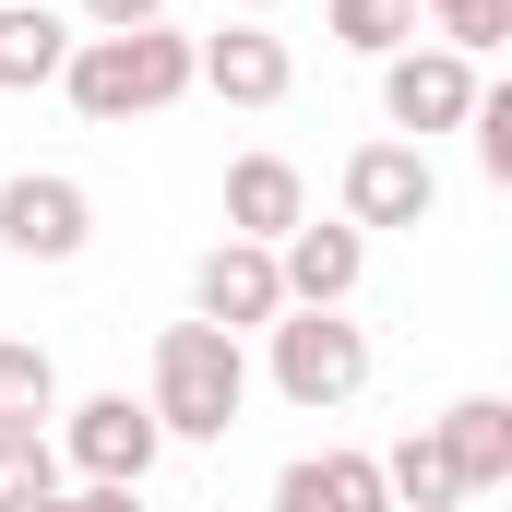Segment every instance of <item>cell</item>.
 Returning a JSON list of instances; mask_svg holds the SVG:
<instances>
[{
  "label": "cell",
  "instance_id": "cell-4",
  "mask_svg": "<svg viewBox=\"0 0 512 512\" xmlns=\"http://www.w3.org/2000/svg\"><path fill=\"white\" fill-rule=\"evenodd\" d=\"M155 453H167V429H155V405H131V393H84V405L60 417V465H72L84 489H143Z\"/></svg>",
  "mask_w": 512,
  "mask_h": 512
},
{
  "label": "cell",
  "instance_id": "cell-14",
  "mask_svg": "<svg viewBox=\"0 0 512 512\" xmlns=\"http://www.w3.org/2000/svg\"><path fill=\"white\" fill-rule=\"evenodd\" d=\"M60 60H72V24H60L48 0H0V96L60 84Z\"/></svg>",
  "mask_w": 512,
  "mask_h": 512
},
{
  "label": "cell",
  "instance_id": "cell-6",
  "mask_svg": "<svg viewBox=\"0 0 512 512\" xmlns=\"http://www.w3.org/2000/svg\"><path fill=\"white\" fill-rule=\"evenodd\" d=\"M465 108H477V60H453V48H393L382 60V120L393 131H465Z\"/></svg>",
  "mask_w": 512,
  "mask_h": 512
},
{
  "label": "cell",
  "instance_id": "cell-16",
  "mask_svg": "<svg viewBox=\"0 0 512 512\" xmlns=\"http://www.w3.org/2000/svg\"><path fill=\"white\" fill-rule=\"evenodd\" d=\"M60 417V370L48 346H0V429H48Z\"/></svg>",
  "mask_w": 512,
  "mask_h": 512
},
{
  "label": "cell",
  "instance_id": "cell-9",
  "mask_svg": "<svg viewBox=\"0 0 512 512\" xmlns=\"http://www.w3.org/2000/svg\"><path fill=\"white\" fill-rule=\"evenodd\" d=\"M274 310H286L274 251H251V239H215V251H203V274H191V322H215V334H251V322H274Z\"/></svg>",
  "mask_w": 512,
  "mask_h": 512
},
{
  "label": "cell",
  "instance_id": "cell-11",
  "mask_svg": "<svg viewBox=\"0 0 512 512\" xmlns=\"http://www.w3.org/2000/svg\"><path fill=\"white\" fill-rule=\"evenodd\" d=\"M286 227H310V179H298L286 155H239V167H227V239L274 251Z\"/></svg>",
  "mask_w": 512,
  "mask_h": 512
},
{
  "label": "cell",
  "instance_id": "cell-3",
  "mask_svg": "<svg viewBox=\"0 0 512 512\" xmlns=\"http://www.w3.org/2000/svg\"><path fill=\"white\" fill-rule=\"evenodd\" d=\"M262 334H274V393H286V405H310V417L358 405V382H370V334H358L346 310H274Z\"/></svg>",
  "mask_w": 512,
  "mask_h": 512
},
{
  "label": "cell",
  "instance_id": "cell-7",
  "mask_svg": "<svg viewBox=\"0 0 512 512\" xmlns=\"http://www.w3.org/2000/svg\"><path fill=\"white\" fill-rule=\"evenodd\" d=\"M0 239L24 262H72L96 239V203H84V179H60V167H24L12 191H0Z\"/></svg>",
  "mask_w": 512,
  "mask_h": 512
},
{
  "label": "cell",
  "instance_id": "cell-2",
  "mask_svg": "<svg viewBox=\"0 0 512 512\" xmlns=\"http://www.w3.org/2000/svg\"><path fill=\"white\" fill-rule=\"evenodd\" d=\"M155 429L167 441H227L239 429V405H251V358H239V334H215V322H167L155 334Z\"/></svg>",
  "mask_w": 512,
  "mask_h": 512
},
{
  "label": "cell",
  "instance_id": "cell-18",
  "mask_svg": "<svg viewBox=\"0 0 512 512\" xmlns=\"http://www.w3.org/2000/svg\"><path fill=\"white\" fill-rule=\"evenodd\" d=\"M334 36H346L358 60H393V48L417 36V0H334Z\"/></svg>",
  "mask_w": 512,
  "mask_h": 512
},
{
  "label": "cell",
  "instance_id": "cell-19",
  "mask_svg": "<svg viewBox=\"0 0 512 512\" xmlns=\"http://www.w3.org/2000/svg\"><path fill=\"white\" fill-rule=\"evenodd\" d=\"M429 12H441V48H453V60H489L512 36V0H429Z\"/></svg>",
  "mask_w": 512,
  "mask_h": 512
},
{
  "label": "cell",
  "instance_id": "cell-1",
  "mask_svg": "<svg viewBox=\"0 0 512 512\" xmlns=\"http://www.w3.org/2000/svg\"><path fill=\"white\" fill-rule=\"evenodd\" d=\"M60 84H72V108H84L96 131H120V120H155V108H179V96H191V36H167V24L72 36Z\"/></svg>",
  "mask_w": 512,
  "mask_h": 512
},
{
  "label": "cell",
  "instance_id": "cell-10",
  "mask_svg": "<svg viewBox=\"0 0 512 512\" xmlns=\"http://www.w3.org/2000/svg\"><path fill=\"white\" fill-rule=\"evenodd\" d=\"M191 84H215L227 108H274V96L298 84V60H286V36L227 24V36H203V48H191Z\"/></svg>",
  "mask_w": 512,
  "mask_h": 512
},
{
  "label": "cell",
  "instance_id": "cell-12",
  "mask_svg": "<svg viewBox=\"0 0 512 512\" xmlns=\"http://www.w3.org/2000/svg\"><path fill=\"white\" fill-rule=\"evenodd\" d=\"M429 441L453 453V477H465V501L512 477V405H501V393H465L453 417H429Z\"/></svg>",
  "mask_w": 512,
  "mask_h": 512
},
{
  "label": "cell",
  "instance_id": "cell-20",
  "mask_svg": "<svg viewBox=\"0 0 512 512\" xmlns=\"http://www.w3.org/2000/svg\"><path fill=\"white\" fill-rule=\"evenodd\" d=\"M96 12V36H120V24H167V0H84Z\"/></svg>",
  "mask_w": 512,
  "mask_h": 512
},
{
  "label": "cell",
  "instance_id": "cell-23",
  "mask_svg": "<svg viewBox=\"0 0 512 512\" xmlns=\"http://www.w3.org/2000/svg\"><path fill=\"white\" fill-rule=\"evenodd\" d=\"M239 12H274V0H239Z\"/></svg>",
  "mask_w": 512,
  "mask_h": 512
},
{
  "label": "cell",
  "instance_id": "cell-21",
  "mask_svg": "<svg viewBox=\"0 0 512 512\" xmlns=\"http://www.w3.org/2000/svg\"><path fill=\"white\" fill-rule=\"evenodd\" d=\"M84 512H143V489H84Z\"/></svg>",
  "mask_w": 512,
  "mask_h": 512
},
{
  "label": "cell",
  "instance_id": "cell-8",
  "mask_svg": "<svg viewBox=\"0 0 512 512\" xmlns=\"http://www.w3.org/2000/svg\"><path fill=\"white\" fill-rule=\"evenodd\" d=\"M358 274H370V239H358V227H286V239H274V286H286V310H346Z\"/></svg>",
  "mask_w": 512,
  "mask_h": 512
},
{
  "label": "cell",
  "instance_id": "cell-13",
  "mask_svg": "<svg viewBox=\"0 0 512 512\" xmlns=\"http://www.w3.org/2000/svg\"><path fill=\"white\" fill-rule=\"evenodd\" d=\"M274 512H393V501H382V465L370 453H298L274 477Z\"/></svg>",
  "mask_w": 512,
  "mask_h": 512
},
{
  "label": "cell",
  "instance_id": "cell-22",
  "mask_svg": "<svg viewBox=\"0 0 512 512\" xmlns=\"http://www.w3.org/2000/svg\"><path fill=\"white\" fill-rule=\"evenodd\" d=\"M36 512H84V489H48V501H36Z\"/></svg>",
  "mask_w": 512,
  "mask_h": 512
},
{
  "label": "cell",
  "instance_id": "cell-5",
  "mask_svg": "<svg viewBox=\"0 0 512 512\" xmlns=\"http://www.w3.org/2000/svg\"><path fill=\"white\" fill-rule=\"evenodd\" d=\"M441 215V179H429V155L417 143H358L346 155V227L370 239V227H429Z\"/></svg>",
  "mask_w": 512,
  "mask_h": 512
},
{
  "label": "cell",
  "instance_id": "cell-17",
  "mask_svg": "<svg viewBox=\"0 0 512 512\" xmlns=\"http://www.w3.org/2000/svg\"><path fill=\"white\" fill-rule=\"evenodd\" d=\"M60 489V441L48 429H0V512H36Z\"/></svg>",
  "mask_w": 512,
  "mask_h": 512
},
{
  "label": "cell",
  "instance_id": "cell-15",
  "mask_svg": "<svg viewBox=\"0 0 512 512\" xmlns=\"http://www.w3.org/2000/svg\"><path fill=\"white\" fill-rule=\"evenodd\" d=\"M370 465H382V501L393 512H453V501H465V477H453V453H441L429 429H405V441L370 453Z\"/></svg>",
  "mask_w": 512,
  "mask_h": 512
}]
</instances>
